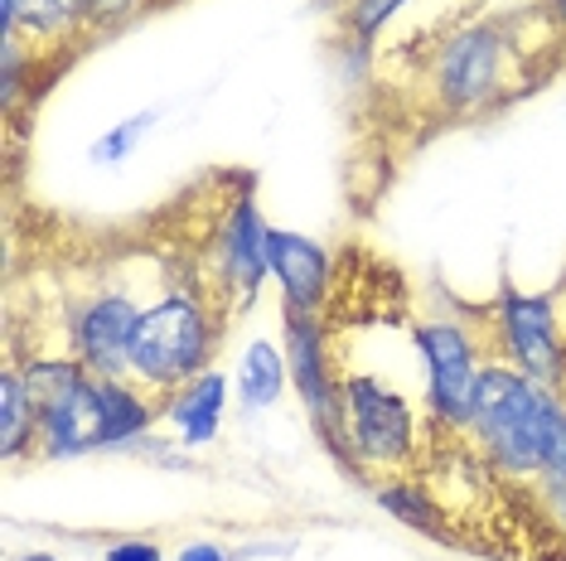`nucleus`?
Masks as SVG:
<instances>
[{
  "label": "nucleus",
  "instance_id": "obj_14",
  "mask_svg": "<svg viewBox=\"0 0 566 561\" xmlns=\"http://www.w3.org/2000/svg\"><path fill=\"white\" fill-rule=\"evenodd\" d=\"M378 504L388 508V514L397 522H407V528H417V532H427V538H446V514H441V504L431 499L427 489H421V479H388V484H378Z\"/></svg>",
  "mask_w": 566,
  "mask_h": 561
},
{
  "label": "nucleus",
  "instance_id": "obj_19",
  "mask_svg": "<svg viewBox=\"0 0 566 561\" xmlns=\"http://www.w3.org/2000/svg\"><path fill=\"white\" fill-rule=\"evenodd\" d=\"M533 499L547 508L543 518L562 532V542H566V479H537V484H533Z\"/></svg>",
  "mask_w": 566,
  "mask_h": 561
},
{
  "label": "nucleus",
  "instance_id": "obj_10",
  "mask_svg": "<svg viewBox=\"0 0 566 561\" xmlns=\"http://www.w3.org/2000/svg\"><path fill=\"white\" fill-rule=\"evenodd\" d=\"M266 266L281 280V305H295V310L319 315L329 300V257L325 247L301 233H286V227H272L266 233Z\"/></svg>",
  "mask_w": 566,
  "mask_h": 561
},
{
  "label": "nucleus",
  "instance_id": "obj_23",
  "mask_svg": "<svg viewBox=\"0 0 566 561\" xmlns=\"http://www.w3.org/2000/svg\"><path fill=\"white\" fill-rule=\"evenodd\" d=\"M15 561H59L54 552H24V557H15Z\"/></svg>",
  "mask_w": 566,
  "mask_h": 561
},
{
  "label": "nucleus",
  "instance_id": "obj_8",
  "mask_svg": "<svg viewBox=\"0 0 566 561\" xmlns=\"http://www.w3.org/2000/svg\"><path fill=\"white\" fill-rule=\"evenodd\" d=\"M140 310H146V305H136V296L126 286L87 290L83 300L69 305V325H63L69 353L97 378H126Z\"/></svg>",
  "mask_w": 566,
  "mask_h": 561
},
{
  "label": "nucleus",
  "instance_id": "obj_6",
  "mask_svg": "<svg viewBox=\"0 0 566 561\" xmlns=\"http://www.w3.org/2000/svg\"><path fill=\"white\" fill-rule=\"evenodd\" d=\"M489 353L494 363H509L518 373L562 388L566 378V339L552 296H523L513 280L499 286V300L489 305Z\"/></svg>",
  "mask_w": 566,
  "mask_h": 561
},
{
  "label": "nucleus",
  "instance_id": "obj_4",
  "mask_svg": "<svg viewBox=\"0 0 566 561\" xmlns=\"http://www.w3.org/2000/svg\"><path fill=\"white\" fill-rule=\"evenodd\" d=\"M344 398V445H349L354 475H407L417 461V412L392 382L378 373L334 368Z\"/></svg>",
  "mask_w": 566,
  "mask_h": 561
},
{
  "label": "nucleus",
  "instance_id": "obj_13",
  "mask_svg": "<svg viewBox=\"0 0 566 561\" xmlns=\"http://www.w3.org/2000/svg\"><path fill=\"white\" fill-rule=\"evenodd\" d=\"M291 382V363H286V349H276L272 339H256L248 353H242V368H238V398L248 412H266V406L281 402Z\"/></svg>",
  "mask_w": 566,
  "mask_h": 561
},
{
  "label": "nucleus",
  "instance_id": "obj_7",
  "mask_svg": "<svg viewBox=\"0 0 566 561\" xmlns=\"http://www.w3.org/2000/svg\"><path fill=\"white\" fill-rule=\"evenodd\" d=\"M266 233H272V223L262 219L252 194L228 199L213 223V242H209L213 272L203 280V290L218 300V310H223L228 320L256 296V286L272 272V266H266Z\"/></svg>",
  "mask_w": 566,
  "mask_h": 561
},
{
  "label": "nucleus",
  "instance_id": "obj_11",
  "mask_svg": "<svg viewBox=\"0 0 566 561\" xmlns=\"http://www.w3.org/2000/svg\"><path fill=\"white\" fill-rule=\"evenodd\" d=\"M223 412H228V378L218 368L165 392V421H175L185 445H209L218 436V426H223Z\"/></svg>",
  "mask_w": 566,
  "mask_h": 561
},
{
  "label": "nucleus",
  "instance_id": "obj_3",
  "mask_svg": "<svg viewBox=\"0 0 566 561\" xmlns=\"http://www.w3.org/2000/svg\"><path fill=\"white\" fill-rule=\"evenodd\" d=\"M223 329L228 315L218 310L209 290L199 280H179V286H170L160 300H150L140 310L126 378H136L140 388L165 398L179 382L209 373L218 343H223Z\"/></svg>",
  "mask_w": 566,
  "mask_h": 561
},
{
  "label": "nucleus",
  "instance_id": "obj_16",
  "mask_svg": "<svg viewBox=\"0 0 566 561\" xmlns=\"http://www.w3.org/2000/svg\"><path fill=\"white\" fill-rule=\"evenodd\" d=\"M402 6L407 0H344L339 20H344V30H349V40L358 49H373V40L382 34V24H388Z\"/></svg>",
  "mask_w": 566,
  "mask_h": 561
},
{
  "label": "nucleus",
  "instance_id": "obj_12",
  "mask_svg": "<svg viewBox=\"0 0 566 561\" xmlns=\"http://www.w3.org/2000/svg\"><path fill=\"white\" fill-rule=\"evenodd\" d=\"M34 441H40V398H34L20 359H6V373H0V455L6 465L34 451Z\"/></svg>",
  "mask_w": 566,
  "mask_h": 561
},
{
  "label": "nucleus",
  "instance_id": "obj_17",
  "mask_svg": "<svg viewBox=\"0 0 566 561\" xmlns=\"http://www.w3.org/2000/svg\"><path fill=\"white\" fill-rule=\"evenodd\" d=\"M150 126H156V112H136V117H126L122 126H112L107 136H97L87 156H93L97 165H122L136 150V140L150 131Z\"/></svg>",
  "mask_w": 566,
  "mask_h": 561
},
{
  "label": "nucleus",
  "instance_id": "obj_20",
  "mask_svg": "<svg viewBox=\"0 0 566 561\" xmlns=\"http://www.w3.org/2000/svg\"><path fill=\"white\" fill-rule=\"evenodd\" d=\"M102 561H165V552H160V542H150V538H122L107 547Z\"/></svg>",
  "mask_w": 566,
  "mask_h": 561
},
{
  "label": "nucleus",
  "instance_id": "obj_2",
  "mask_svg": "<svg viewBox=\"0 0 566 561\" xmlns=\"http://www.w3.org/2000/svg\"><path fill=\"white\" fill-rule=\"evenodd\" d=\"M523 20H450L427 40L417 87L441 121L494 112L513 93H527L523 63L537 54L518 40Z\"/></svg>",
  "mask_w": 566,
  "mask_h": 561
},
{
  "label": "nucleus",
  "instance_id": "obj_9",
  "mask_svg": "<svg viewBox=\"0 0 566 561\" xmlns=\"http://www.w3.org/2000/svg\"><path fill=\"white\" fill-rule=\"evenodd\" d=\"M34 451L44 461H69V455L107 451V406H102V378L78 373L63 388L40 398V441Z\"/></svg>",
  "mask_w": 566,
  "mask_h": 561
},
{
  "label": "nucleus",
  "instance_id": "obj_21",
  "mask_svg": "<svg viewBox=\"0 0 566 561\" xmlns=\"http://www.w3.org/2000/svg\"><path fill=\"white\" fill-rule=\"evenodd\" d=\"M533 10H537V20L547 24L552 40H562V44H566V0H537Z\"/></svg>",
  "mask_w": 566,
  "mask_h": 561
},
{
  "label": "nucleus",
  "instance_id": "obj_18",
  "mask_svg": "<svg viewBox=\"0 0 566 561\" xmlns=\"http://www.w3.org/2000/svg\"><path fill=\"white\" fill-rule=\"evenodd\" d=\"M146 0H83V20H87V34H107L126 24L132 15H140Z\"/></svg>",
  "mask_w": 566,
  "mask_h": 561
},
{
  "label": "nucleus",
  "instance_id": "obj_15",
  "mask_svg": "<svg viewBox=\"0 0 566 561\" xmlns=\"http://www.w3.org/2000/svg\"><path fill=\"white\" fill-rule=\"evenodd\" d=\"M20 15H24L20 34H30V54L34 44H63L87 30L83 0H20Z\"/></svg>",
  "mask_w": 566,
  "mask_h": 561
},
{
  "label": "nucleus",
  "instance_id": "obj_22",
  "mask_svg": "<svg viewBox=\"0 0 566 561\" xmlns=\"http://www.w3.org/2000/svg\"><path fill=\"white\" fill-rule=\"evenodd\" d=\"M179 561H228V552L213 542H189L185 552H179Z\"/></svg>",
  "mask_w": 566,
  "mask_h": 561
},
{
  "label": "nucleus",
  "instance_id": "obj_1",
  "mask_svg": "<svg viewBox=\"0 0 566 561\" xmlns=\"http://www.w3.org/2000/svg\"><path fill=\"white\" fill-rule=\"evenodd\" d=\"M460 436L480 445L499 475L566 479V398L509 363H484L470 426Z\"/></svg>",
  "mask_w": 566,
  "mask_h": 561
},
{
  "label": "nucleus",
  "instance_id": "obj_5",
  "mask_svg": "<svg viewBox=\"0 0 566 561\" xmlns=\"http://www.w3.org/2000/svg\"><path fill=\"white\" fill-rule=\"evenodd\" d=\"M411 343H417L421 363H427V412L436 431H460L470 426L474 412V382L484 373L489 353V329L484 320H460V315H446V320H417L411 325Z\"/></svg>",
  "mask_w": 566,
  "mask_h": 561
}]
</instances>
